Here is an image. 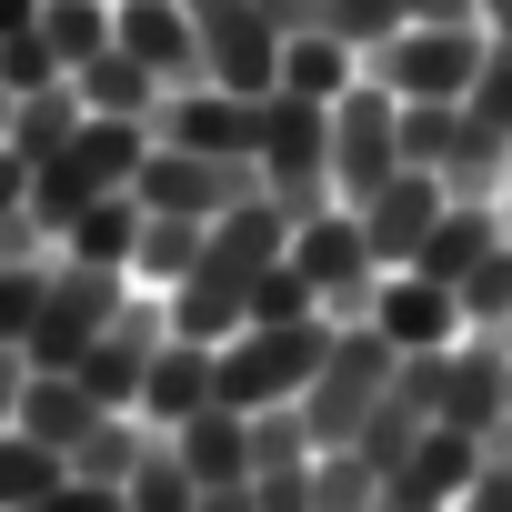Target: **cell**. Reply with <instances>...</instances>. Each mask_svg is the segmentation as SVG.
I'll return each instance as SVG.
<instances>
[{
	"label": "cell",
	"instance_id": "obj_1",
	"mask_svg": "<svg viewBox=\"0 0 512 512\" xmlns=\"http://www.w3.org/2000/svg\"><path fill=\"white\" fill-rule=\"evenodd\" d=\"M282 262L312 282V302H322V322H332V332H342V322H362V312H372V292H382V251L362 241V211H352V201L302 211V221H292V241H282Z\"/></svg>",
	"mask_w": 512,
	"mask_h": 512
},
{
	"label": "cell",
	"instance_id": "obj_2",
	"mask_svg": "<svg viewBox=\"0 0 512 512\" xmlns=\"http://www.w3.org/2000/svg\"><path fill=\"white\" fill-rule=\"evenodd\" d=\"M141 151H151V131H141V121H81V131H71V141L31 171V221H41V241H51L71 211H91V201L131 191Z\"/></svg>",
	"mask_w": 512,
	"mask_h": 512
},
{
	"label": "cell",
	"instance_id": "obj_3",
	"mask_svg": "<svg viewBox=\"0 0 512 512\" xmlns=\"http://www.w3.org/2000/svg\"><path fill=\"white\" fill-rule=\"evenodd\" d=\"M322 352H332V322H251V332L221 342V402L231 412H282V402L312 392Z\"/></svg>",
	"mask_w": 512,
	"mask_h": 512
},
{
	"label": "cell",
	"instance_id": "obj_4",
	"mask_svg": "<svg viewBox=\"0 0 512 512\" xmlns=\"http://www.w3.org/2000/svg\"><path fill=\"white\" fill-rule=\"evenodd\" d=\"M251 171L262 191L302 221L332 201V111L322 101H292V91H262V131H251Z\"/></svg>",
	"mask_w": 512,
	"mask_h": 512
},
{
	"label": "cell",
	"instance_id": "obj_5",
	"mask_svg": "<svg viewBox=\"0 0 512 512\" xmlns=\"http://www.w3.org/2000/svg\"><path fill=\"white\" fill-rule=\"evenodd\" d=\"M392 342L382 332H362V322H342L332 332V352H322V372H312V392H302V422H312V442L322 452H352L362 442V422L382 412V392H392Z\"/></svg>",
	"mask_w": 512,
	"mask_h": 512
},
{
	"label": "cell",
	"instance_id": "obj_6",
	"mask_svg": "<svg viewBox=\"0 0 512 512\" xmlns=\"http://www.w3.org/2000/svg\"><path fill=\"white\" fill-rule=\"evenodd\" d=\"M482 61H492V41H482L472 21H402V31L372 51V81H382L392 101H462V91L482 81Z\"/></svg>",
	"mask_w": 512,
	"mask_h": 512
},
{
	"label": "cell",
	"instance_id": "obj_7",
	"mask_svg": "<svg viewBox=\"0 0 512 512\" xmlns=\"http://www.w3.org/2000/svg\"><path fill=\"white\" fill-rule=\"evenodd\" d=\"M121 302H131V272H81L51 251V302L31 322V372H81L91 342L121 322Z\"/></svg>",
	"mask_w": 512,
	"mask_h": 512
},
{
	"label": "cell",
	"instance_id": "obj_8",
	"mask_svg": "<svg viewBox=\"0 0 512 512\" xmlns=\"http://www.w3.org/2000/svg\"><path fill=\"white\" fill-rule=\"evenodd\" d=\"M251 191H262V171H251V161L171 151V141H151L141 171H131V201H141V211H171V221H221V211H241Z\"/></svg>",
	"mask_w": 512,
	"mask_h": 512
},
{
	"label": "cell",
	"instance_id": "obj_9",
	"mask_svg": "<svg viewBox=\"0 0 512 512\" xmlns=\"http://www.w3.org/2000/svg\"><path fill=\"white\" fill-rule=\"evenodd\" d=\"M392 171H412V161H402V101L362 71V81L332 101V201H372Z\"/></svg>",
	"mask_w": 512,
	"mask_h": 512
},
{
	"label": "cell",
	"instance_id": "obj_10",
	"mask_svg": "<svg viewBox=\"0 0 512 512\" xmlns=\"http://www.w3.org/2000/svg\"><path fill=\"white\" fill-rule=\"evenodd\" d=\"M191 31H201V71L241 101H262L282 81V21H272V0H191Z\"/></svg>",
	"mask_w": 512,
	"mask_h": 512
},
{
	"label": "cell",
	"instance_id": "obj_11",
	"mask_svg": "<svg viewBox=\"0 0 512 512\" xmlns=\"http://www.w3.org/2000/svg\"><path fill=\"white\" fill-rule=\"evenodd\" d=\"M362 332H382L392 352H452L472 322H462V292H452V282H432V272H382Z\"/></svg>",
	"mask_w": 512,
	"mask_h": 512
},
{
	"label": "cell",
	"instance_id": "obj_12",
	"mask_svg": "<svg viewBox=\"0 0 512 512\" xmlns=\"http://www.w3.org/2000/svg\"><path fill=\"white\" fill-rule=\"evenodd\" d=\"M512 342H492V332H462L452 342V362H442V422L452 432H472V442H492V432H512Z\"/></svg>",
	"mask_w": 512,
	"mask_h": 512
},
{
	"label": "cell",
	"instance_id": "obj_13",
	"mask_svg": "<svg viewBox=\"0 0 512 512\" xmlns=\"http://www.w3.org/2000/svg\"><path fill=\"white\" fill-rule=\"evenodd\" d=\"M251 131H262V101H241V91H221V81H191V91H171V101L151 111V141H171V151L251 161Z\"/></svg>",
	"mask_w": 512,
	"mask_h": 512
},
{
	"label": "cell",
	"instance_id": "obj_14",
	"mask_svg": "<svg viewBox=\"0 0 512 512\" xmlns=\"http://www.w3.org/2000/svg\"><path fill=\"white\" fill-rule=\"evenodd\" d=\"M161 342H171V312H161V292H141V282H131V302H121V322L91 342L81 382H91L111 412H131V392H141V372L161 362Z\"/></svg>",
	"mask_w": 512,
	"mask_h": 512
},
{
	"label": "cell",
	"instance_id": "obj_15",
	"mask_svg": "<svg viewBox=\"0 0 512 512\" xmlns=\"http://www.w3.org/2000/svg\"><path fill=\"white\" fill-rule=\"evenodd\" d=\"M221 402V342H191V332H171L161 342V362L141 372V392H131V412L151 422V432H181L191 412H211Z\"/></svg>",
	"mask_w": 512,
	"mask_h": 512
},
{
	"label": "cell",
	"instance_id": "obj_16",
	"mask_svg": "<svg viewBox=\"0 0 512 512\" xmlns=\"http://www.w3.org/2000/svg\"><path fill=\"white\" fill-rule=\"evenodd\" d=\"M111 41H121L141 71H161V91L211 81V71H201V31H191V0H121V11H111Z\"/></svg>",
	"mask_w": 512,
	"mask_h": 512
},
{
	"label": "cell",
	"instance_id": "obj_17",
	"mask_svg": "<svg viewBox=\"0 0 512 512\" xmlns=\"http://www.w3.org/2000/svg\"><path fill=\"white\" fill-rule=\"evenodd\" d=\"M442 201H452V191H442V171H392L372 201H352V211H362V241L382 251V272H402L412 251H422V231L442 221Z\"/></svg>",
	"mask_w": 512,
	"mask_h": 512
},
{
	"label": "cell",
	"instance_id": "obj_18",
	"mask_svg": "<svg viewBox=\"0 0 512 512\" xmlns=\"http://www.w3.org/2000/svg\"><path fill=\"white\" fill-rule=\"evenodd\" d=\"M482 452L492 442H472V432H452V422H432L392 472H382V492H402V502H422V512H452L462 492H472V472H482Z\"/></svg>",
	"mask_w": 512,
	"mask_h": 512
},
{
	"label": "cell",
	"instance_id": "obj_19",
	"mask_svg": "<svg viewBox=\"0 0 512 512\" xmlns=\"http://www.w3.org/2000/svg\"><path fill=\"white\" fill-rule=\"evenodd\" d=\"M101 412H111V402H101L81 372H31V382H21V412H11V432H31L41 452H61V462H71V452L101 432Z\"/></svg>",
	"mask_w": 512,
	"mask_h": 512
},
{
	"label": "cell",
	"instance_id": "obj_20",
	"mask_svg": "<svg viewBox=\"0 0 512 512\" xmlns=\"http://www.w3.org/2000/svg\"><path fill=\"white\" fill-rule=\"evenodd\" d=\"M492 251H502V201H462V191H452V201H442V221L422 231V251H412L402 272H432V282H452V292H462V282L492 262Z\"/></svg>",
	"mask_w": 512,
	"mask_h": 512
},
{
	"label": "cell",
	"instance_id": "obj_21",
	"mask_svg": "<svg viewBox=\"0 0 512 512\" xmlns=\"http://www.w3.org/2000/svg\"><path fill=\"white\" fill-rule=\"evenodd\" d=\"M71 101H81L91 121H141V131H151V111H161L171 91H161V71H141V61L111 41L101 61H81V71H71Z\"/></svg>",
	"mask_w": 512,
	"mask_h": 512
},
{
	"label": "cell",
	"instance_id": "obj_22",
	"mask_svg": "<svg viewBox=\"0 0 512 512\" xmlns=\"http://www.w3.org/2000/svg\"><path fill=\"white\" fill-rule=\"evenodd\" d=\"M51 251H61V262H81V272H131V251H141V201L111 191V201L71 211V221L51 231Z\"/></svg>",
	"mask_w": 512,
	"mask_h": 512
},
{
	"label": "cell",
	"instance_id": "obj_23",
	"mask_svg": "<svg viewBox=\"0 0 512 512\" xmlns=\"http://www.w3.org/2000/svg\"><path fill=\"white\" fill-rule=\"evenodd\" d=\"M171 452L191 462V482H201V492H221V482H251V412L211 402V412H191V422L171 432Z\"/></svg>",
	"mask_w": 512,
	"mask_h": 512
},
{
	"label": "cell",
	"instance_id": "obj_24",
	"mask_svg": "<svg viewBox=\"0 0 512 512\" xmlns=\"http://www.w3.org/2000/svg\"><path fill=\"white\" fill-rule=\"evenodd\" d=\"M362 71H372V61H362L352 41H332V31H292V41H282V81H272V91H292V101H322V111H332Z\"/></svg>",
	"mask_w": 512,
	"mask_h": 512
},
{
	"label": "cell",
	"instance_id": "obj_25",
	"mask_svg": "<svg viewBox=\"0 0 512 512\" xmlns=\"http://www.w3.org/2000/svg\"><path fill=\"white\" fill-rule=\"evenodd\" d=\"M81 121H91V111L71 101V81H51V91H31V101H11V111H0V141H11V151L41 171V161H51V151H61Z\"/></svg>",
	"mask_w": 512,
	"mask_h": 512
},
{
	"label": "cell",
	"instance_id": "obj_26",
	"mask_svg": "<svg viewBox=\"0 0 512 512\" xmlns=\"http://www.w3.org/2000/svg\"><path fill=\"white\" fill-rule=\"evenodd\" d=\"M151 442H161V432H151L141 412H101V432H91V442H81L61 472H71V482H101V492H121V482H131V462H141Z\"/></svg>",
	"mask_w": 512,
	"mask_h": 512
},
{
	"label": "cell",
	"instance_id": "obj_27",
	"mask_svg": "<svg viewBox=\"0 0 512 512\" xmlns=\"http://www.w3.org/2000/svg\"><path fill=\"white\" fill-rule=\"evenodd\" d=\"M201 231L211 221H171V211H141V251H131V282L141 292H171L191 262H201Z\"/></svg>",
	"mask_w": 512,
	"mask_h": 512
},
{
	"label": "cell",
	"instance_id": "obj_28",
	"mask_svg": "<svg viewBox=\"0 0 512 512\" xmlns=\"http://www.w3.org/2000/svg\"><path fill=\"white\" fill-rule=\"evenodd\" d=\"M51 302V251H11L0 262V352H21L31 362V322Z\"/></svg>",
	"mask_w": 512,
	"mask_h": 512
},
{
	"label": "cell",
	"instance_id": "obj_29",
	"mask_svg": "<svg viewBox=\"0 0 512 512\" xmlns=\"http://www.w3.org/2000/svg\"><path fill=\"white\" fill-rule=\"evenodd\" d=\"M121 512H201V482H191V462L171 452V432L131 462V482H121Z\"/></svg>",
	"mask_w": 512,
	"mask_h": 512
},
{
	"label": "cell",
	"instance_id": "obj_30",
	"mask_svg": "<svg viewBox=\"0 0 512 512\" xmlns=\"http://www.w3.org/2000/svg\"><path fill=\"white\" fill-rule=\"evenodd\" d=\"M41 41H51L61 71L101 61V51H111V0H41Z\"/></svg>",
	"mask_w": 512,
	"mask_h": 512
},
{
	"label": "cell",
	"instance_id": "obj_31",
	"mask_svg": "<svg viewBox=\"0 0 512 512\" xmlns=\"http://www.w3.org/2000/svg\"><path fill=\"white\" fill-rule=\"evenodd\" d=\"M312 31H332V41H352L362 61L402 31V0H312Z\"/></svg>",
	"mask_w": 512,
	"mask_h": 512
},
{
	"label": "cell",
	"instance_id": "obj_32",
	"mask_svg": "<svg viewBox=\"0 0 512 512\" xmlns=\"http://www.w3.org/2000/svg\"><path fill=\"white\" fill-rule=\"evenodd\" d=\"M462 141V101H402V161L412 171H442Z\"/></svg>",
	"mask_w": 512,
	"mask_h": 512
},
{
	"label": "cell",
	"instance_id": "obj_33",
	"mask_svg": "<svg viewBox=\"0 0 512 512\" xmlns=\"http://www.w3.org/2000/svg\"><path fill=\"white\" fill-rule=\"evenodd\" d=\"M462 322H472V332H492V342L512 332V241L492 251V262H482L472 282H462Z\"/></svg>",
	"mask_w": 512,
	"mask_h": 512
},
{
	"label": "cell",
	"instance_id": "obj_34",
	"mask_svg": "<svg viewBox=\"0 0 512 512\" xmlns=\"http://www.w3.org/2000/svg\"><path fill=\"white\" fill-rule=\"evenodd\" d=\"M51 482H61V452H41L31 432H0V512L31 502V492H51Z\"/></svg>",
	"mask_w": 512,
	"mask_h": 512
},
{
	"label": "cell",
	"instance_id": "obj_35",
	"mask_svg": "<svg viewBox=\"0 0 512 512\" xmlns=\"http://www.w3.org/2000/svg\"><path fill=\"white\" fill-rule=\"evenodd\" d=\"M251 322H322V302H312V282L292 272V262H272L262 282H251ZM241 322V332H251Z\"/></svg>",
	"mask_w": 512,
	"mask_h": 512
},
{
	"label": "cell",
	"instance_id": "obj_36",
	"mask_svg": "<svg viewBox=\"0 0 512 512\" xmlns=\"http://www.w3.org/2000/svg\"><path fill=\"white\" fill-rule=\"evenodd\" d=\"M11 512H121V492H101V482H51V492H31V502H11Z\"/></svg>",
	"mask_w": 512,
	"mask_h": 512
},
{
	"label": "cell",
	"instance_id": "obj_37",
	"mask_svg": "<svg viewBox=\"0 0 512 512\" xmlns=\"http://www.w3.org/2000/svg\"><path fill=\"white\" fill-rule=\"evenodd\" d=\"M251 502H262V512H312V462H292V472H251Z\"/></svg>",
	"mask_w": 512,
	"mask_h": 512
},
{
	"label": "cell",
	"instance_id": "obj_38",
	"mask_svg": "<svg viewBox=\"0 0 512 512\" xmlns=\"http://www.w3.org/2000/svg\"><path fill=\"white\" fill-rule=\"evenodd\" d=\"M21 211H31V161L0 141V221H21Z\"/></svg>",
	"mask_w": 512,
	"mask_h": 512
},
{
	"label": "cell",
	"instance_id": "obj_39",
	"mask_svg": "<svg viewBox=\"0 0 512 512\" xmlns=\"http://www.w3.org/2000/svg\"><path fill=\"white\" fill-rule=\"evenodd\" d=\"M21 382H31V362H21V352H0V432H11V412H21Z\"/></svg>",
	"mask_w": 512,
	"mask_h": 512
},
{
	"label": "cell",
	"instance_id": "obj_40",
	"mask_svg": "<svg viewBox=\"0 0 512 512\" xmlns=\"http://www.w3.org/2000/svg\"><path fill=\"white\" fill-rule=\"evenodd\" d=\"M402 21H472V0H402ZM482 31V21H472Z\"/></svg>",
	"mask_w": 512,
	"mask_h": 512
},
{
	"label": "cell",
	"instance_id": "obj_41",
	"mask_svg": "<svg viewBox=\"0 0 512 512\" xmlns=\"http://www.w3.org/2000/svg\"><path fill=\"white\" fill-rule=\"evenodd\" d=\"M472 21H482V41H512V0H472Z\"/></svg>",
	"mask_w": 512,
	"mask_h": 512
},
{
	"label": "cell",
	"instance_id": "obj_42",
	"mask_svg": "<svg viewBox=\"0 0 512 512\" xmlns=\"http://www.w3.org/2000/svg\"><path fill=\"white\" fill-rule=\"evenodd\" d=\"M201 512H262V502H251V482H221V492H201Z\"/></svg>",
	"mask_w": 512,
	"mask_h": 512
},
{
	"label": "cell",
	"instance_id": "obj_43",
	"mask_svg": "<svg viewBox=\"0 0 512 512\" xmlns=\"http://www.w3.org/2000/svg\"><path fill=\"white\" fill-rule=\"evenodd\" d=\"M41 21V0H0V41H11V31H31Z\"/></svg>",
	"mask_w": 512,
	"mask_h": 512
},
{
	"label": "cell",
	"instance_id": "obj_44",
	"mask_svg": "<svg viewBox=\"0 0 512 512\" xmlns=\"http://www.w3.org/2000/svg\"><path fill=\"white\" fill-rule=\"evenodd\" d=\"M372 512H422V502H402V492H382V502H372Z\"/></svg>",
	"mask_w": 512,
	"mask_h": 512
},
{
	"label": "cell",
	"instance_id": "obj_45",
	"mask_svg": "<svg viewBox=\"0 0 512 512\" xmlns=\"http://www.w3.org/2000/svg\"><path fill=\"white\" fill-rule=\"evenodd\" d=\"M502 241H512V191H502Z\"/></svg>",
	"mask_w": 512,
	"mask_h": 512
},
{
	"label": "cell",
	"instance_id": "obj_46",
	"mask_svg": "<svg viewBox=\"0 0 512 512\" xmlns=\"http://www.w3.org/2000/svg\"><path fill=\"white\" fill-rule=\"evenodd\" d=\"M111 11H121V0H111Z\"/></svg>",
	"mask_w": 512,
	"mask_h": 512
},
{
	"label": "cell",
	"instance_id": "obj_47",
	"mask_svg": "<svg viewBox=\"0 0 512 512\" xmlns=\"http://www.w3.org/2000/svg\"><path fill=\"white\" fill-rule=\"evenodd\" d=\"M502 342H512V332H502Z\"/></svg>",
	"mask_w": 512,
	"mask_h": 512
}]
</instances>
